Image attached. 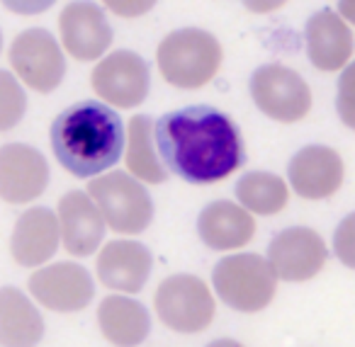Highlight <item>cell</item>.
I'll list each match as a JSON object with an SVG mask.
<instances>
[{
    "label": "cell",
    "mask_w": 355,
    "mask_h": 347,
    "mask_svg": "<svg viewBox=\"0 0 355 347\" xmlns=\"http://www.w3.org/2000/svg\"><path fill=\"white\" fill-rule=\"evenodd\" d=\"M166 168L193 185L222 182L243 166V139L232 117L209 105L163 114L153 127Z\"/></svg>",
    "instance_id": "1"
},
{
    "label": "cell",
    "mask_w": 355,
    "mask_h": 347,
    "mask_svg": "<svg viewBox=\"0 0 355 347\" xmlns=\"http://www.w3.org/2000/svg\"><path fill=\"white\" fill-rule=\"evenodd\" d=\"M90 83L107 105L132 109L146 100L151 75H148V66L141 56L134 51L119 49L105 56L95 66Z\"/></svg>",
    "instance_id": "10"
},
{
    "label": "cell",
    "mask_w": 355,
    "mask_h": 347,
    "mask_svg": "<svg viewBox=\"0 0 355 347\" xmlns=\"http://www.w3.org/2000/svg\"><path fill=\"white\" fill-rule=\"evenodd\" d=\"M27 109V98L22 85L10 71L0 69V132H10L22 122Z\"/></svg>",
    "instance_id": "24"
},
{
    "label": "cell",
    "mask_w": 355,
    "mask_h": 347,
    "mask_svg": "<svg viewBox=\"0 0 355 347\" xmlns=\"http://www.w3.org/2000/svg\"><path fill=\"white\" fill-rule=\"evenodd\" d=\"M98 323L103 335L114 347H134L146 340L151 330V318L148 311L134 299H127L122 294L105 296L98 306Z\"/></svg>",
    "instance_id": "21"
},
{
    "label": "cell",
    "mask_w": 355,
    "mask_h": 347,
    "mask_svg": "<svg viewBox=\"0 0 355 347\" xmlns=\"http://www.w3.org/2000/svg\"><path fill=\"white\" fill-rule=\"evenodd\" d=\"M153 134V122L146 114H134L129 119V148H127V168L132 175H137L139 180L151 182H166L168 170L161 166L156 156V148L151 143Z\"/></svg>",
    "instance_id": "22"
},
{
    "label": "cell",
    "mask_w": 355,
    "mask_h": 347,
    "mask_svg": "<svg viewBox=\"0 0 355 347\" xmlns=\"http://www.w3.org/2000/svg\"><path fill=\"white\" fill-rule=\"evenodd\" d=\"M0 49H3V37H0Z\"/></svg>",
    "instance_id": "26"
},
{
    "label": "cell",
    "mask_w": 355,
    "mask_h": 347,
    "mask_svg": "<svg viewBox=\"0 0 355 347\" xmlns=\"http://www.w3.org/2000/svg\"><path fill=\"white\" fill-rule=\"evenodd\" d=\"M49 185V166L37 148L27 143L0 146V199L8 204H27L44 195Z\"/></svg>",
    "instance_id": "12"
},
{
    "label": "cell",
    "mask_w": 355,
    "mask_h": 347,
    "mask_svg": "<svg viewBox=\"0 0 355 347\" xmlns=\"http://www.w3.org/2000/svg\"><path fill=\"white\" fill-rule=\"evenodd\" d=\"M59 235L64 248L76 258H88L98 250L105 235V221L90 197L80 190H73L59 202Z\"/></svg>",
    "instance_id": "15"
},
{
    "label": "cell",
    "mask_w": 355,
    "mask_h": 347,
    "mask_svg": "<svg viewBox=\"0 0 355 347\" xmlns=\"http://www.w3.org/2000/svg\"><path fill=\"white\" fill-rule=\"evenodd\" d=\"M30 292L40 303L59 313L83 311L95 296L93 277L83 265L56 263L30 277Z\"/></svg>",
    "instance_id": "11"
},
{
    "label": "cell",
    "mask_w": 355,
    "mask_h": 347,
    "mask_svg": "<svg viewBox=\"0 0 355 347\" xmlns=\"http://www.w3.org/2000/svg\"><path fill=\"white\" fill-rule=\"evenodd\" d=\"M251 98L266 117L282 124L304 119L311 109V90L297 71L280 64H268L253 73Z\"/></svg>",
    "instance_id": "7"
},
{
    "label": "cell",
    "mask_w": 355,
    "mask_h": 347,
    "mask_svg": "<svg viewBox=\"0 0 355 347\" xmlns=\"http://www.w3.org/2000/svg\"><path fill=\"white\" fill-rule=\"evenodd\" d=\"M290 185L304 199H326L343 185V158L336 148L306 146L290 161Z\"/></svg>",
    "instance_id": "14"
},
{
    "label": "cell",
    "mask_w": 355,
    "mask_h": 347,
    "mask_svg": "<svg viewBox=\"0 0 355 347\" xmlns=\"http://www.w3.org/2000/svg\"><path fill=\"white\" fill-rule=\"evenodd\" d=\"M59 248V221L46 206H35L17 219L10 238V253L17 265H44Z\"/></svg>",
    "instance_id": "18"
},
{
    "label": "cell",
    "mask_w": 355,
    "mask_h": 347,
    "mask_svg": "<svg viewBox=\"0 0 355 347\" xmlns=\"http://www.w3.org/2000/svg\"><path fill=\"white\" fill-rule=\"evenodd\" d=\"M44 321L37 306L15 287L0 289V347H37Z\"/></svg>",
    "instance_id": "20"
},
{
    "label": "cell",
    "mask_w": 355,
    "mask_h": 347,
    "mask_svg": "<svg viewBox=\"0 0 355 347\" xmlns=\"http://www.w3.org/2000/svg\"><path fill=\"white\" fill-rule=\"evenodd\" d=\"M222 59L224 51L217 37L198 27L171 32L156 51L161 75L180 90L207 85L222 69Z\"/></svg>",
    "instance_id": "3"
},
{
    "label": "cell",
    "mask_w": 355,
    "mask_h": 347,
    "mask_svg": "<svg viewBox=\"0 0 355 347\" xmlns=\"http://www.w3.org/2000/svg\"><path fill=\"white\" fill-rule=\"evenodd\" d=\"M198 233L212 250H234L248 245L256 233V221L234 202H212L198 219Z\"/></svg>",
    "instance_id": "19"
},
{
    "label": "cell",
    "mask_w": 355,
    "mask_h": 347,
    "mask_svg": "<svg viewBox=\"0 0 355 347\" xmlns=\"http://www.w3.org/2000/svg\"><path fill=\"white\" fill-rule=\"evenodd\" d=\"M329 260L326 243L314 229L292 226L285 229L270 240L268 248V267L272 269L275 279L285 282H306L314 279L324 269Z\"/></svg>",
    "instance_id": "9"
},
{
    "label": "cell",
    "mask_w": 355,
    "mask_h": 347,
    "mask_svg": "<svg viewBox=\"0 0 355 347\" xmlns=\"http://www.w3.org/2000/svg\"><path fill=\"white\" fill-rule=\"evenodd\" d=\"M51 148L56 161L71 175H98L112 168L122 156V117L95 100L71 105L51 124Z\"/></svg>",
    "instance_id": "2"
},
{
    "label": "cell",
    "mask_w": 355,
    "mask_h": 347,
    "mask_svg": "<svg viewBox=\"0 0 355 347\" xmlns=\"http://www.w3.org/2000/svg\"><path fill=\"white\" fill-rule=\"evenodd\" d=\"M212 282L219 299L241 313L263 311L277 289L272 269L256 253H239L219 260L212 272Z\"/></svg>",
    "instance_id": "4"
},
{
    "label": "cell",
    "mask_w": 355,
    "mask_h": 347,
    "mask_svg": "<svg viewBox=\"0 0 355 347\" xmlns=\"http://www.w3.org/2000/svg\"><path fill=\"white\" fill-rule=\"evenodd\" d=\"M207 347H246V345H241V342L232 340V337H224V340H214V342H209Z\"/></svg>",
    "instance_id": "25"
},
{
    "label": "cell",
    "mask_w": 355,
    "mask_h": 347,
    "mask_svg": "<svg viewBox=\"0 0 355 347\" xmlns=\"http://www.w3.org/2000/svg\"><path fill=\"white\" fill-rule=\"evenodd\" d=\"M10 66L37 93L56 90L66 75L64 51L46 30L20 32L10 44Z\"/></svg>",
    "instance_id": "8"
},
{
    "label": "cell",
    "mask_w": 355,
    "mask_h": 347,
    "mask_svg": "<svg viewBox=\"0 0 355 347\" xmlns=\"http://www.w3.org/2000/svg\"><path fill=\"white\" fill-rule=\"evenodd\" d=\"M306 51L316 71L336 73L353 54V35L334 10H321L306 22Z\"/></svg>",
    "instance_id": "17"
},
{
    "label": "cell",
    "mask_w": 355,
    "mask_h": 347,
    "mask_svg": "<svg viewBox=\"0 0 355 347\" xmlns=\"http://www.w3.org/2000/svg\"><path fill=\"white\" fill-rule=\"evenodd\" d=\"M236 197L243 209H251L253 214L272 216L280 214L290 199L285 180L272 172H246L236 185Z\"/></svg>",
    "instance_id": "23"
},
{
    "label": "cell",
    "mask_w": 355,
    "mask_h": 347,
    "mask_svg": "<svg viewBox=\"0 0 355 347\" xmlns=\"http://www.w3.org/2000/svg\"><path fill=\"white\" fill-rule=\"evenodd\" d=\"M153 306L166 328L175 332H202L214 321L217 303L209 287L195 274H173L156 289Z\"/></svg>",
    "instance_id": "6"
},
{
    "label": "cell",
    "mask_w": 355,
    "mask_h": 347,
    "mask_svg": "<svg viewBox=\"0 0 355 347\" xmlns=\"http://www.w3.org/2000/svg\"><path fill=\"white\" fill-rule=\"evenodd\" d=\"M153 258L137 240H112L98 255V277L105 287L137 294L151 274Z\"/></svg>",
    "instance_id": "16"
},
{
    "label": "cell",
    "mask_w": 355,
    "mask_h": 347,
    "mask_svg": "<svg viewBox=\"0 0 355 347\" xmlns=\"http://www.w3.org/2000/svg\"><path fill=\"white\" fill-rule=\"evenodd\" d=\"M88 197L103 221L117 233H141L153 219V199L127 172H107L90 182Z\"/></svg>",
    "instance_id": "5"
},
{
    "label": "cell",
    "mask_w": 355,
    "mask_h": 347,
    "mask_svg": "<svg viewBox=\"0 0 355 347\" xmlns=\"http://www.w3.org/2000/svg\"><path fill=\"white\" fill-rule=\"evenodd\" d=\"M64 49L78 61H95L112 44V27L93 3H71L59 15Z\"/></svg>",
    "instance_id": "13"
}]
</instances>
